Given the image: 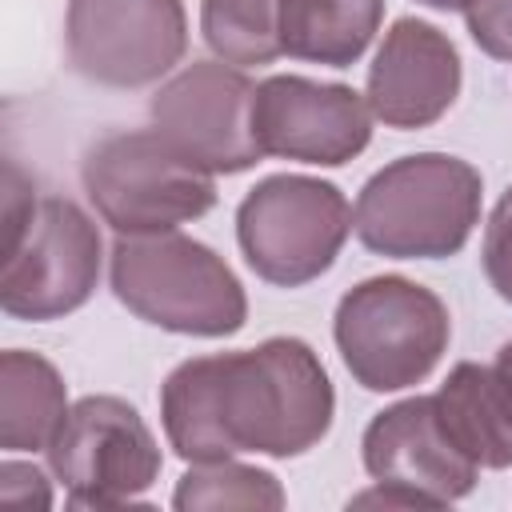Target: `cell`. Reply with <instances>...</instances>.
Returning <instances> with one entry per match:
<instances>
[{"mask_svg": "<svg viewBox=\"0 0 512 512\" xmlns=\"http://www.w3.org/2000/svg\"><path fill=\"white\" fill-rule=\"evenodd\" d=\"M336 412L320 356L296 336H272L244 352L192 356L160 388V420L188 464L236 452L300 456L316 448Z\"/></svg>", "mask_w": 512, "mask_h": 512, "instance_id": "obj_1", "label": "cell"}, {"mask_svg": "<svg viewBox=\"0 0 512 512\" xmlns=\"http://www.w3.org/2000/svg\"><path fill=\"white\" fill-rule=\"evenodd\" d=\"M480 172L448 152H416L384 164L356 196L360 244L392 260L456 256L480 220Z\"/></svg>", "mask_w": 512, "mask_h": 512, "instance_id": "obj_2", "label": "cell"}, {"mask_svg": "<svg viewBox=\"0 0 512 512\" xmlns=\"http://www.w3.org/2000/svg\"><path fill=\"white\" fill-rule=\"evenodd\" d=\"M100 280V232L64 196L36 200L8 164L4 180V272L0 308L12 320H60Z\"/></svg>", "mask_w": 512, "mask_h": 512, "instance_id": "obj_3", "label": "cell"}, {"mask_svg": "<svg viewBox=\"0 0 512 512\" xmlns=\"http://www.w3.org/2000/svg\"><path fill=\"white\" fill-rule=\"evenodd\" d=\"M108 280L116 300L180 336H232L248 320V296L236 272L208 244L172 232L116 236Z\"/></svg>", "mask_w": 512, "mask_h": 512, "instance_id": "obj_4", "label": "cell"}, {"mask_svg": "<svg viewBox=\"0 0 512 512\" xmlns=\"http://www.w3.org/2000/svg\"><path fill=\"white\" fill-rule=\"evenodd\" d=\"M332 336L360 388L400 392L440 364L452 320L432 288L404 276H372L340 296Z\"/></svg>", "mask_w": 512, "mask_h": 512, "instance_id": "obj_5", "label": "cell"}, {"mask_svg": "<svg viewBox=\"0 0 512 512\" xmlns=\"http://www.w3.org/2000/svg\"><path fill=\"white\" fill-rule=\"evenodd\" d=\"M84 192L116 236L172 232L216 204V180L156 128L112 132L84 156Z\"/></svg>", "mask_w": 512, "mask_h": 512, "instance_id": "obj_6", "label": "cell"}, {"mask_svg": "<svg viewBox=\"0 0 512 512\" xmlns=\"http://www.w3.org/2000/svg\"><path fill=\"white\" fill-rule=\"evenodd\" d=\"M348 232L352 208L344 192L316 176H268L236 208L240 252L248 268L276 288H300L324 276Z\"/></svg>", "mask_w": 512, "mask_h": 512, "instance_id": "obj_7", "label": "cell"}, {"mask_svg": "<svg viewBox=\"0 0 512 512\" xmlns=\"http://www.w3.org/2000/svg\"><path fill=\"white\" fill-rule=\"evenodd\" d=\"M44 452L76 508L128 504L160 476V444L144 416L120 396L76 400Z\"/></svg>", "mask_w": 512, "mask_h": 512, "instance_id": "obj_8", "label": "cell"}, {"mask_svg": "<svg viewBox=\"0 0 512 512\" xmlns=\"http://www.w3.org/2000/svg\"><path fill=\"white\" fill-rule=\"evenodd\" d=\"M64 44L84 80L144 88L188 48L184 0H68Z\"/></svg>", "mask_w": 512, "mask_h": 512, "instance_id": "obj_9", "label": "cell"}, {"mask_svg": "<svg viewBox=\"0 0 512 512\" xmlns=\"http://www.w3.org/2000/svg\"><path fill=\"white\" fill-rule=\"evenodd\" d=\"M256 84L224 60H192L152 96V128L204 172H244L264 152L252 128Z\"/></svg>", "mask_w": 512, "mask_h": 512, "instance_id": "obj_10", "label": "cell"}, {"mask_svg": "<svg viewBox=\"0 0 512 512\" xmlns=\"http://www.w3.org/2000/svg\"><path fill=\"white\" fill-rule=\"evenodd\" d=\"M252 128L264 156L340 168L372 140V108L348 84L308 76H268L256 84Z\"/></svg>", "mask_w": 512, "mask_h": 512, "instance_id": "obj_11", "label": "cell"}, {"mask_svg": "<svg viewBox=\"0 0 512 512\" xmlns=\"http://www.w3.org/2000/svg\"><path fill=\"white\" fill-rule=\"evenodd\" d=\"M364 468L376 484H396L428 508L452 504L476 488L480 468L452 444L432 396L400 400L364 428Z\"/></svg>", "mask_w": 512, "mask_h": 512, "instance_id": "obj_12", "label": "cell"}, {"mask_svg": "<svg viewBox=\"0 0 512 512\" xmlns=\"http://www.w3.org/2000/svg\"><path fill=\"white\" fill-rule=\"evenodd\" d=\"M460 52L428 20L400 16L368 64L364 100L384 128H428L460 96Z\"/></svg>", "mask_w": 512, "mask_h": 512, "instance_id": "obj_13", "label": "cell"}, {"mask_svg": "<svg viewBox=\"0 0 512 512\" xmlns=\"http://www.w3.org/2000/svg\"><path fill=\"white\" fill-rule=\"evenodd\" d=\"M432 400L444 432L476 468H512V392L496 368L464 360Z\"/></svg>", "mask_w": 512, "mask_h": 512, "instance_id": "obj_14", "label": "cell"}, {"mask_svg": "<svg viewBox=\"0 0 512 512\" xmlns=\"http://www.w3.org/2000/svg\"><path fill=\"white\" fill-rule=\"evenodd\" d=\"M384 20V0H280V48L292 60L352 68Z\"/></svg>", "mask_w": 512, "mask_h": 512, "instance_id": "obj_15", "label": "cell"}, {"mask_svg": "<svg viewBox=\"0 0 512 512\" xmlns=\"http://www.w3.org/2000/svg\"><path fill=\"white\" fill-rule=\"evenodd\" d=\"M68 416V392L60 372L24 348L0 356V448L40 452L52 444Z\"/></svg>", "mask_w": 512, "mask_h": 512, "instance_id": "obj_16", "label": "cell"}, {"mask_svg": "<svg viewBox=\"0 0 512 512\" xmlns=\"http://www.w3.org/2000/svg\"><path fill=\"white\" fill-rule=\"evenodd\" d=\"M204 44L236 68L272 64L280 48V0H204L200 4Z\"/></svg>", "mask_w": 512, "mask_h": 512, "instance_id": "obj_17", "label": "cell"}, {"mask_svg": "<svg viewBox=\"0 0 512 512\" xmlns=\"http://www.w3.org/2000/svg\"><path fill=\"white\" fill-rule=\"evenodd\" d=\"M172 504L180 512H200V508H284V488L272 472L252 468V464H236L228 460H208V464H192L180 484Z\"/></svg>", "mask_w": 512, "mask_h": 512, "instance_id": "obj_18", "label": "cell"}, {"mask_svg": "<svg viewBox=\"0 0 512 512\" xmlns=\"http://www.w3.org/2000/svg\"><path fill=\"white\" fill-rule=\"evenodd\" d=\"M480 260H484V276L496 288V296L512 304V188L496 200V208L488 216Z\"/></svg>", "mask_w": 512, "mask_h": 512, "instance_id": "obj_19", "label": "cell"}, {"mask_svg": "<svg viewBox=\"0 0 512 512\" xmlns=\"http://www.w3.org/2000/svg\"><path fill=\"white\" fill-rule=\"evenodd\" d=\"M464 20L480 52L492 60H512V0H472Z\"/></svg>", "mask_w": 512, "mask_h": 512, "instance_id": "obj_20", "label": "cell"}, {"mask_svg": "<svg viewBox=\"0 0 512 512\" xmlns=\"http://www.w3.org/2000/svg\"><path fill=\"white\" fill-rule=\"evenodd\" d=\"M0 500L8 508H48L52 496H48V480L40 468L32 464H0Z\"/></svg>", "mask_w": 512, "mask_h": 512, "instance_id": "obj_21", "label": "cell"}, {"mask_svg": "<svg viewBox=\"0 0 512 512\" xmlns=\"http://www.w3.org/2000/svg\"><path fill=\"white\" fill-rule=\"evenodd\" d=\"M492 368L500 372V380H504V384H508V392H512V340L496 352V364H492Z\"/></svg>", "mask_w": 512, "mask_h": 512, "instance_id": "obj_22", "label": "cell"}, {"mask_svg": "<svg viewBox=\"0 0 512 512\" xmlns=\"http://www.w3.org/2000/svg\"><path fill=\"white\" fill-rule=\"evenodd\" d=\"M420 4H428V8H436V12H464L472 0H420Z\"/></svg>", "mask_w": 512, "mask_h": 512, "instance_id": "obj_23", "label": "cell"}]
</instances>
